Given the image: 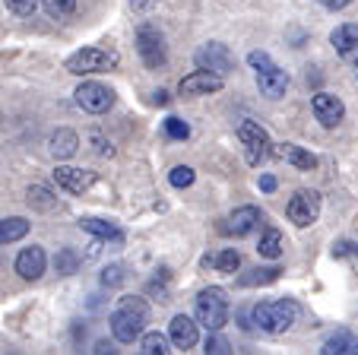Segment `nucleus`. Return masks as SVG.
I'll return each instance as SVG.
<instances>
[{
	"instance_id": "obj_23",
	"label": "nucleus",
	"mask_w": 358,
	"mask_h": 355,
	"mask_svg": "<svg viewBox=\"0 0 358 355\" xmlns=\"http://www.w3.org/2000/svg\"><path fill=\"white\" fill-rule=\"evenodd\" d=\"M29 235V222L22 216H10V219H0V244H13L20 238Z\"/></svg>"
},
{
	"instance_id": "obj_31",
	"label": "nucleus",
	"mask_w": 358,
	"mask_h": 355,
	"mask_svg": "<svg viewBox=\"0 0 358 355\" xmlns=\"http://www.w3.org/2000/svg\"><path fill=\"white\" fill-rule=\"evenodd\" d=\"M194 168H187V165H178V168H171V174H169V181H171V188H190L194 184Z\"/></svg>"
},
{
	"instance_id": "obj_18",
	"label": "nucleus",
	"mask_w": 358,
	"mask_h": 355,
	"mask_svg": "<svg viewBox=\"0 0 358 355\" xmlns=\"http://www.w3.org/2000/svg\"><path fill=\"white\" fill-rule=\"evenodd\" d=\"M169 336H171V342H175L178 349H194L196 346V323L190 321V317H184V314H178L175 321H171V327H169Z\"/></svg>"
},
{
	"instance_id": "obj_36",
	"label": "nucleus",
	"mask_w": 358,
	"mask_h": 355,
	"mask_svg": "<svg viewBox=\"0 0 358 355\" xmlns=\"http://www.w3.org/2000/svg\"><path fill=\"white\" fill-rule=\"evenodd\" d=\"M156 4H159V0H130V7H134V10H140V13H146V10H152V7H156Z\"/></svg>"
},
{
	"instance_id": "obj_10",
	"label": "nucleus",
	"mask_w": 358,
	"mask_h": 355,
	"mask_svg": "<svg viewBox=\"0 0 358 355\" xmlns=\"http://www.w3.org/2000/svg\"><path fill=\"white\" fill-rule=\"evenodd\" d=\"M194 61H196L200 70H213V74H219V76H229L231 70H235V57H231V51L225 45H219V41L203 45L200 51H196Z\"/></svg>"
},
{
	"instance_id": "obj_8",
	"label": "nucleus",
	"mask_w": 358,
	"mask_h": 355,
	"mask_svg": "<svg viewBox=\"0 0 358 355\" xmlns=\"http://www.w3.org/2000/svg\"><path fill=\"white\" fill-rule=\"evenodd\" d=\"M285 213H289V219L295 222L298 228L314 225V222L320 219V194L317 190H295L289 207H285Z\"/></svg>"
},
{
	"instance_id": "obj_27",
	"label": "nucleus",
	"mask_w": 358,
	"mask_h": 355,
	"mask_svg": "<svg viewBox=\"0 0 358 355\" xmlns=\"http://www.w3.org/2000/svg\"><path fill=\"white\" fill-rule=\"evenodd\" d=\"M282 270L279 267H266V270H250L248 276H241V286H270V282L279 279Z\"/></svg>"
},
{
	"instance_id": "obj_3",
	"label": "nucleus",
	"mask_w": 358,
	"mask_h": 355,
	"mask_svg": "<svg viewBox=\"0 0 358 355\" xmlns=\"http://www.w3.org/2000/svg\"><path fill=\"white\" fill-rule=\"evenodd\" d=\"M298 317V305L292 298H276V302H260L254 308V323H257L264 333H285V330L295 323Z\"/></svg>"
},
{
	"instance_id": "obj_5",
	"label": "nucleus",
	"mask_w": 358,
	"mask_h": 355,
	"mask_svg": "<svg viewBox=\"0 0 358 355\" xmlns=\"http://www.w3.org/2000/svg\"><path fill=\"white\" fill-rule=\"evenodd\" d=\"M64 67L76 76H86V74H105V70L117 67V54L115 51H105V48H83V51L70 54Z\"/></svg>"
},
{
	"instance_id": "obj_2",
	"label": "nucleus",
	"mask_w": 358,
	"mask_h": 355,
	"mask_svg": "<svg viewBox=\"0 0 358 355\" xmlns=\"http://www.w3.org/2000/svg\"><path fill=\"white\" fill-rule=\"evenodd\" d=\"M229 295H225V288L219 286H210L203 288L200 295H196V305H194V317L196 323H203V327L210 330H222L225 323H229Z\"/></svg>"
},
{
	"instance_id": "obj_33",
	"label": "nucleus",
	"mask_w": 358,
	"mask_h": 355,
	"mask_svg": "<svg viewBox=\"0 0 358 355\" xmlns=\"http://www.w3.org/2000/svg\"><path fill=\"white\" fill-rule=\"evenodd\" d=\"M165 134H169L171 140H187V137H190V127L181 121V118H169V121H165Z\"/></svg>"
},
{
	"instance_id": "obj_35",
	"label": "nucleus",
	"mask_w": 358,
	"mask_h": 355,
	"mask_svg": "<svg viewBox=\"0 0 358 355\" xmlns=\"http://www.w3.org/2000/svg\"><path fill=\"white\" fill-rule=\"evenodd\" d=\"M333 257H358V242H336L333 244Z\"/></svg>"
},
{
	"instance_id": "obj_21",
	"label": "nucleus",
	"mask_w": 358,
	"mask_h": 355,
	"mask_svg": "<svg viewBox=\"0 0 358 355\" xmlns=\"http://www.w3.org/2000/svg\"><path fill=\"white\" fill-rule=\"evenodd\" d=\"M320 352L324 355H358V336L349 333V330H339V333H333L330 340L324 342Z\"/></svg>"
},
{
	"instance_id": "obj_30",
	"label": "nucleus",
	"mask_w": 358,
	"mask_h": 355,
	"mask_svg": "<svg viewBox=\"0 0 358 355\" xmlns=\"http://www.w3.org/2000/svg\"><path fill=\"white\" fill-rule=\"evenodd\" d=\"M127 282V267L124 263H111V267L101 270V286L105 288H117Z\"/></svg>"
},
{
	"instance_id": "obj_13",
	"label": "nucleus",
	"mask_w": 358,
	"mask_h": 355,
	"mask_svg": "<svg viewBox=\"0 0 358 355\" xmlns=\"http://www.w3.org/2000/svg\"><path fill=\"white\" fill-rule=\"evenodd\" d=\"M219 89H222V76L213 74V70H194L181 80V95H210Z\"/></svg>"
},
{
	"instance_id": "obj_37",
	"label": "nucleus",
	"mask_w": 358,
	"mask_h": 355,
	"mask_svg": "<svg viewBox=\"0 0 358 355\" xmlns=\"http://www.w3.org/2000/svg\"><path fill=\"white\" fill-rule=\"evenodd\" d=\"M260 190L273 194V190H276V178H273V174H264V178H260Z\"/></svg>"
},
{
	"instance_id": "obj_38",
	"label": "nucleus",
	"mask_w": 358,
	"mask_h": 355,
	"mask_svg": "<svg viewBox=\"0 0 358 355\" xmlns=\"http://www.w3.org/2000/svg\"><path fill=\"white\" fill-rule=\"evenodd\" d=\"M320 4H324L327 10H345L352 4V0H320Z\"/></svg>"
},
{
	"instance_id": "obj_25",
	"label": "nucleus",
	"mask_w": 358,
	"mask_h": 355,
	"mask_svg": "<svg viewBox=\"0 0 358 355\" xmlns=\"http://www.w3.org/2000/svg\"><path fill=\"white\" fill-rule=\"evenodd\" d=\"M29 207H35V209H41V213H48V209H55L57 207V197L51 194L48 188H41V184H32L29 188Z\"/></svg>"
},
{
	"instance_id": "obj_28",
	"label": "nucleus",
	"mask_w": 358,
	"mask_h": 355,
	"mask_svg": "<svg viewBox=\"0 0 358 355\" xmlns=\"http://www.w3.org/2000/svg\"><path fill=\"white\" fill-rule=\"evenodd\" d=\"M140 352L143 355H165V352H171V349H169V336L146 333V336H143V342H140Z\"/></svg>"
},
{
	"instance_id": "obj_6",
	"label": "nucleus",
	"mask_w": 358,
	"mask_h": 355,
	"mask_svg": "<svg viewBox=\"0 0 358 355\" xmlns=\"http://www.w3.org/2000/svg\"><path fill=\"white\" fill-rule=\"evenodd\" d=\"M136 51H140L143 64H146L149 70H162L165 64H169V48H165V39L159 29L152 26H143L140 32H136Z\"/></svg>"
},
{
	"instance_id": "obj_34",
	"label": "nucleus",
	"mask_w": 358,
	"mask_h": 355,
	"mask_svg": "<svg viewBox=\"0 0 358 355\" xmlns=\"http://www.w3.org/2000/svg\"><path fill=\"white\" fill-rule=\"evenodd\" d=\"M7 7L13 10L16 16H32L35 7H38V0H7Z\"/></svg>"
},
{
	"instance_id": "obj_29",
	"label": "nucleus",
	"mask_w": 358,
	"mask_h": 355,
	"mask_svg": "<svg viewBox=\"0 0 358 355\" xmlns=\"http://www.w3.org/2000/svg\"><path fill=\"white\" fill-rule=\"evenodd\" d=\"M41 7H45V13L51 20H67L76 10V0H41Z\"/></svg>"
},
{
	"instance_id": "obj_7",
	"label": "nucleus",
	"mask_w": 358,
	"mask_h": 355,
	"mask_svg": "<svg viewBox=\"0 0 358 355\" xmlns=\"http://www.w3.org/2000/svg\"><path fill=\"white\" fill-rule=\"evenodd\" d=\"M73 95H76V105L89 114H105V111H111V105H115V89L105 86V83H95V80L83 83Z\"/></svg>"
},
{
	"instance_id": "obj_39",
	"label": "nucleus",
	"mask_w": 358,
	"mask_h": 355,
	"mask_svg": "<svg viewBox=\"0 0 358 355\" xmlns=\"http://www.w3.org/2000/svg\"><path fill=\"white\" fill-rule=\"evenodd\" d=\"M156 102H159V105H169V92H165V89H159V92H156Z\"/></svg>"
},
{
	"instance_id": "obj_16",
	"label": "nucleus",
	"mask_w": 358,
	"mask_h": 355,
	"mask_svg": "<svg viewBox=\"0 0 358 355\" xmlns=\"http://www.w3.org/2000/svg\"><path fill=\"white\" fill-rule=\"evenodd\" d=\"M76 149H80V137L67 127L55 130L51 140H48V153L55 155V159H70V155H76Z\"/></svg>"
},
{
	"instance_id": "obj_12",
	"label": "nucleus",
	"mask_w": 358,
	"mask_h": 355,
	"mask_svg": "<svg viewBox=\"0 0 358 355\" xmlns=\"http://www.w3.org/2000/svg\"><path fill=\"white\" fill-rule=\"evenodd\" d=\"M311 108H314V118H317L324 127H336V124L345 118V105L336 99V95H330V92H317V95H314Z\"/></svg>"
},
{
	"instance_id": "obj_1",
	"label": "nucleus",
	"mask_w": 358,
	"mask_h": 355,
	"mask_svg": "<svg viewBox=\"0 0 358 355\" xmlns=\"http://www.w3.org/2000/svg\"><path fill=\"white\" fill-rule=\"evenodd\" d=\"M149 321V308L143 298L136 295H127L117 302V308L111 311V333H115L117 342H134L136 336L143 333V323Z\"/></svg>"
},
{
	"instance_id": "obj_4",
	"label": "nucleus",
	"mask_w": 358,
	"mask_h": 355,
	"mask_svg": "<svg viewBox=\"0 0 358 355\" xmlns=\"http://www.w3.org/2000/svg\"><path fill=\"white\" fill-rule=\"evenodd\" d=\"M248 64L257 70L260 92H264L266 99H282L285 89H289V74L270 61V54H266V51H250L248 54Z\"/></svg>"
},
{
	"instance_id": "obj_26",
	"label": "nucleus",
	"mask_w": 358,
	"mask_h": 355,
	"mask_svg": "<svg viewBox=\"0 0 358 355\" xmlns=\"http://www.w3.org/2000/svg\"><path fill=\"white\" fill-rule=\"evenodd\" d=\"M257 251H260V257H270V260H276V257L282 254V235H279L276 228H266L264 238H260V244H257Z\"/></svg>"
},
{
	"instance_id": "obj_19",
	"label": "nucleus",
	"mask_w": 358,
	"mask_h": 355,
	"mask_svg": "<svg viewBox=\"0 0 358 355\" xmlns=\"http://www.w3.org/2000/svg\"><path fill=\"white\" fill-rule=\"evenodd\" d=\"M80 228L92 232L99 242H111L115 248H121V244H124V232L115 225V222H105V219H80Z\"/></svg>"
},
{
	"instance_id": "obj_40",
	"label": "nucleus",
	"mask_w": 358,
	"mask_h": 355,
	"mask_svg": "<svg viewBox=\"0 0 358 355\" xmlns=\"http://www.w3.org/2000/svg\"><path fill=\"white\" fill-rule=\"evenodd\" d=\"M92 352H115V349H111L108 342H95V349H92Z\"/></svg>"
},
{
	"instance_id": "obj_11",
	"label": "nucleus",
	"mask_w": 358,
	"mask_h": 355,
	"mask_svg": "<svg viewBox=\"0 0 358 355\" xmlns=\"http://www.w3.org/2000/svg\"><path fill=\"white\" fill-rule=\"evenodd\" d=\"M55 181H57V188H64L67 194H86L95 184V172H83V168H73V165H57Z\"/></svg>"
},
{
	"instance_id": "obj_15",
	"label": "nucleus",
	"mask_w": 358,
	"mask_h": 355,
	"mask_svg": "<svg viewBox=\"0 0 358 355\" xmlns=\"http://www.w3.org/2000/svg\"><path fill=\"white\" fill-rule=\"evenodd\" d=\"M257 225H260V209L257 207H241V209H235V213L229 216L225 232L235 235V238H244V235H250Z\"/></svg>"
},
{
	"instance_id": "obj_24",
	"label": "nucleus",
	"mask_w": 358,
	"mask_h": 355,
	"mask_svg": "<svg viewBox=\"0 0 358 355\" xmlns=\"http://www.w3.org/2000/svg\"><path fill=\"white\" fill-rule=\"evenodd\" d=\"M80 267H83V257L76 254L73 248H61V251H57V254H55V270H57V273H61V276L76 273V270H80Z\"/></svg>"
},
{
	"instance_id": "obj_20",
	"label": "nucleus",
	"mask_w": 358,
	"mask_h": 355,
	"mask_svg": "<svg viewBox=\"0 0 358 355\" xmlns=\"http://www.w3.org/2000/svg\"><path fill=\"white\" fill-rule=\"evenodd\" d=\"M203 267L206 270H216V273H235L241 267V254L235 248H225V251H213V254L203 257Z\"/></svg>"
},
{
	"instance_id": "obj_17",
	"label": "nucleus",
	"mask_w": 358,
	"mask_h": 355,
	"mask_svg": "<svg viewBox=\"0 0 358 355\" xmlns=\"http://www.w3.org/2000/svg\"><path fill=\"white\" fill-rule=\"evenodd\" d=\"M273 153H276L279 159L292 162V165H295L298 172H314V168H317V155H311L308 149L295 146V143H282V146H276Z\"/></svg>"
},
{
	"instance_id": "obj_22",
	"label": "nucleus",
	"mask_w": 358,
	"mask_h": 355,
	"mask_svg": "<svg viewBox=\"0 0 358 355\" xmlns=\"http://www.w3.org/2000/svg\"><path fill=\"white\" fill-rule=\"evenodd\" d=\"M330 41H333V48H336L339 54L358 51V26H355V22H343V26L333 29Z\"/></svg>"
},
{
	"instance_id": "obj_41",
	"label": "nucleus",
	"mask_w": 358,
	"mask_h": 355,
	"mask_svg": "<svg viewBox=\"0 0 358 355\" xmlns=\"http://www.w3.org/2000/svg\"><path fill=\"white\" fill-rule=\"evenodd\" d=\"M355 76H358V64H355Z\"/></svg>"
},
{
	"instance_id": "obj_9",
	"label": "nucleus",
	"mask_w": 358,
	"mask_h": 355,
	"mask_svg": "<svg viewBox=\"0 0 358 355\" xmlns=\"http://www.w3.org/2000/svg\"><path fill=\"white\" fill-rule=\"evenodd\" d=\"M238 137H241L244 143V153H248V162L250 165H260V162L266 159V155L273 153V143H270V134H266L264 127H260L257 121H241V127H238Z\"/></svg>"
},
{
	"instance_id": "obj_14",
	"label": "nucleus",
	"mask_w": 358,
	"mask_h": 355,
	"mask_svg": "<svg viewBox=\"0 0 358 355\" xmlns=\"http://www.w3.org/2000/svg\"><path fill=\"white\" fill-rule=\"evenodd\" d=\"M45 251L41 248H26V251H20V257H16V273L22 276V279H29V282H35L41 273H45Z\"/></svg>"
},
{
	"instance_id": "obj_32",
	"label": "nucleus",
	"mask_w": 358,
	"mask_h": 355,
	"mask_svg": "<svg viewBox=\"0 0 358 355\" xmlns=\"http://www.w3.org/2000/svg\"><path fill=\"white\" fill-rule=\"evenodd\" d=\"M206 352L210 355H225V352H231V346H229L225 336H219V330H213V333L206 336Z\"/></svg>"
}]
</instances>
